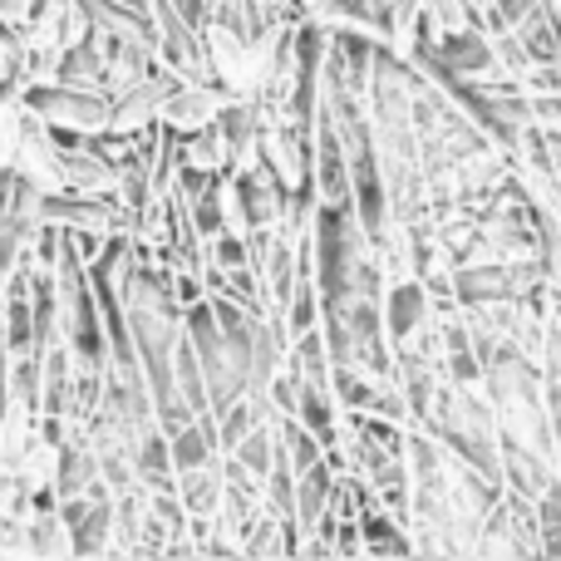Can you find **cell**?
<instances>
[{"mask_svg":"<svg viewBox=\"0 0 561 561\" xmlns=\"http://www.w3.org/2000/svg\"><path fill=\"white\" fill-rule=\"evenodd\" d=\"M25 99L55 134H75V138H99L108 128V99L94 89H75V84H25Z\"/></svg>","mask_w":561,"mask_h":561,"instance_id":"obj_1","label":"cell"},{"mask_svg":"<svg viewBox=\"0 0 561 561\" xmlns=\"http://www.w3.org/2000/svg\"><path fill=\"white\" fill-rule=\"evenodd\" d=\"M15 178L30 187V193H39V197H55V193H69L65 187V153H59V138H55V128L45 124V118H30V128H25V138H20V148H15Z\"/></svg>","mask_w":561,"mask_h":561,"instance_id":"obj_2","label":"cell"},{"mask_svg":"<svg viewBox=\"0 0 561 561\" xmlns=\"http://www.w3.org/2000/svg\"><path fill=\"white\" fill-rule=\"evenodd\" d=\"M227 89L217 84V79H183V84H173V94L163 99V108H158V124L168 128V134H197V128L217 124V114L227 108Z\"/></svg>","mask_w":561,"mask_h":561,"instance_id":"obj_3","label":"cell"},{"mask_svg":"<svg viewBox=\"0 0 561 561\" xmlns=\"http://www.w3.org/2000/svg\"><path fill=\"white\" fill-rule=\"evenodd\" d=\"M59 468H65V444H59V438L49 434L45 424H39V428H35V438H30V444L15 454L10 473H15V483L25 488L30 497H39V493H55Z\"/></svg>","mask_w":561,"mask_h":561,"instance_id":"obj_4","label":"cell"},{"mask_svg":"<svg viewBox=\"0 0 561 561\" xmlns=\"http://www.w3.org/2000/svg\"><path fill=\"white\" fill-rule=\"evenodd\" d=\"M389 306H385V325H389V335L394 340H404L409 330L419 325L424 316H434V300H428V290H424V280L419 276H409V280H389Z\"/></svg>","mask_w":561,"mask_h":561,"instance_id":"obj_5","label":"cell"},{"mask_svg":"<svg viewBox=\"0 0 561 561\" xmlns=\"http://www.w3.org/2000/svg\"><path fill=\"white\" fill-rule=\"evenodd\" d=\"M20 75H25V39L10 25H0V89L20 84Z\"/></svg>","mask_w":561,"mask_h":561,"instance_id":"obj_6","label":"cell"},{"mask_svg":"<svg viewBox=\"0 0 561 561\" xmlns=\"http://www.w3.org/2000/svg\"><path fill=\"white\" fill-rule=\"evenodd\" d=\"M39 0H0V25H10L20 35V30L30 25V15H35Z\"/></svg>","mask_w":561,"mask_h":561,"instance_id":"obj_7","label":"cell"}]
</instances>
